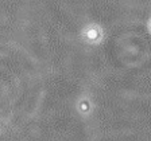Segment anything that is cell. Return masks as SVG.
<instances>
[{
    "label": "cell",
    "mask_w": 151,
    "mask_h": 141,
    "mask_svg": "<svg viewBox=\"0 0 151 141\" xmlns=\"http://www.w3.org/2000/svg\"><path fill=\"white\" fill-rule=\"evenodd\" d=\"M80 39L84 44L91 47H99L105 39V30L97 22H89L80 30Z\"/></svg>",
    "instance_id": "6da1fadb"
},
{
    "label": "cell",
    "mask_w": 151,
    "mask_h": 141,
    "mask_svg": "<svg viewBox=\"0 0 151 141\" xmlns=\"http://www.w3.org/2000/svg\"><path fill=\"white\" fill-rule=\"evenodd\" d=\"M76 110L82 118L91 117L94 112V102L88 94H82L76 101Z\"/></svg>",
    "instance_id": "7a4b0ae2"
},
{
    "label": "cell",
    "mask_w": 151,
    "mask_h": 141,
    "mask_svg": "<svg viewBox=\"0 0 151 141\" xmlns=\"http://www.w3.org/2000/svg\"><path fill=\"white\" fill-rule=\"evenodd\" d=\"M146 28H147V31H148V34L151 35V16L147 19V23H146Z\"/></svg>",
    "instance_id": "3957f363"
}]
</instances>
